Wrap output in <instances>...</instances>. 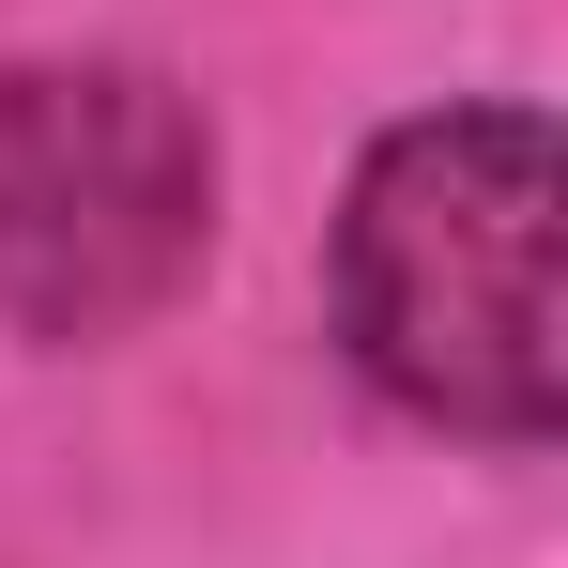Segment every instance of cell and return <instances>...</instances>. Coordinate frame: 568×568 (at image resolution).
I'll use <instances>...</instances> for the list:
<instances>
[{"label":"cell","mask_w":568,"mask_h":568,"mask_svg":"<svg viewBox=\"0 0 568 568\" xmlns=\"http://www.w3.org/2000/svg\"><path fill=\"white\" fill-rule=\"evenodd\" d=\"M215 246V139L139 62L0 78V307L31 338H108L170 307Z\"/></svg>","instance_id":"obj_2"},{"label":"cell","mask_w":568,"mask_h":568,"mask_svg":"<svg viewBox=\"0 0 568 568\" xmlns=\"http://www.w3.org/2000/svg\"><path fill=\"white\" fill-rule=\"evenodd\" d=\"M338 323L384 399L538 446L554 430V139L538 108L399 123L338 215Z\"/></svg>","instance_id":"obj_1"}]
</instances>
